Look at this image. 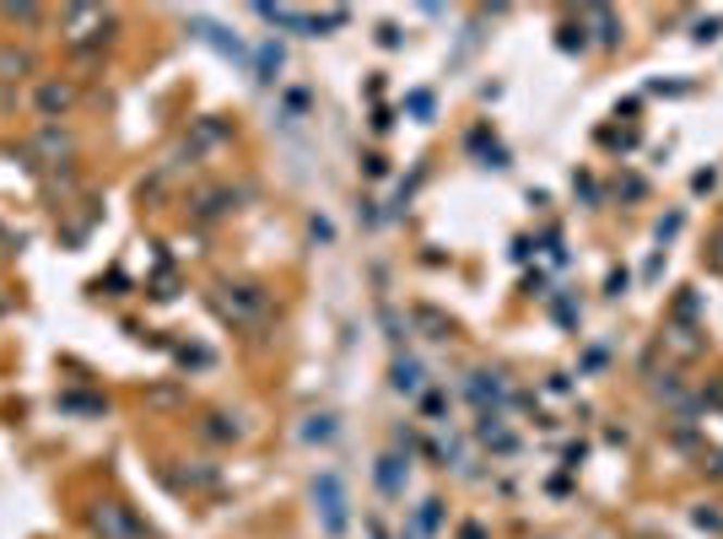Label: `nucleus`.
Segmentation results:
<instances>
[{"instance_id": "3", "label": "nucleus", "mask_w": 723, "mask_h": 539, "mask_svg": "<svg viewBox=\"0 0 723 539\" xmlns=\"http://www.w3.org/2000/svg\"><path fill=\"white\" fill-rule=\"evenodd\" d=\"M33 109L54 125V120H65L71 109H76V87L71 82H60V76H49V82H38V92H33Z\"/></svg>"}, {"instance_id": "11", "label": "nucleus", "mask_w": 723, "mask_h": 539, "mask_svg": "<svg viewBox=\"0 0 723 539\" xmlns=\"http://www.w3.org/2000/svg\"><path fill=\"white\" fill-rule=\"evenodd\" d=\"M437 524H442V502H422V513H416V529H422V535H437Z\"/></svg>"}, {"instance_id": "2", "label": "nucleus", "mask_w": 723, "mask_h": 539, "mask_svg": "<svg viewBox=\"0 0 723 539\" xmlns=\"http://www.w3.org/2000/svg\"><path fill=\"white\" fill-rule=\"evenodd\" d=\"M265 308H271V297H265L260 286H222V313H227L233 324H260Z\"/></svg>"}, {"instance_id": "7", "label": "nucleus", "mask_w": 723, "mask_h": 539, "mask_svg": "<svg viewBox=\"0 0 723 539\" xmlns=\"http://www.w3.org/2000/svg\"><path fill=\"white\" fill-rule=\"evenodd\" d=\"M33 146H38V151H49V156H60V151H71V135L60 130V125H43Z\"/></svg>"}, {"instance_id": "13", "label": "nucleus", "mask_w": 723, "mask_h": 539, "mask_svg": "<svg viewBox=\"0 0 723 539\" xmlns=\"http://www.w3.org/2000/svg\"><path fill=\"white\" fill-rule=\"evenodd\" d=\"M378 486H384V491H400V459H384V464H378Z\"/></svg>"}, {"instance_id": "4", "label": "nucleus", "mask_w": 723, "mask_h": 539, "mask_svg": "<svg viewBox=\"0 0 723 539\" xmlns=\"http://www.w3.org/2000/svg\"><path fill=\"white\" fill-rule=\"evenodd\" d=\"M92 529H98L103 539H141V524H136L125 507H114V502L92 513Z\"/></svg>"}, {"instance_id": "14", "label": "nucleus", "mask_w": 723, "mask_h": 539, "mask_svg": "<svg viewBox=\"0 0 723 539\" xmlns=\"http://www.w3.org/2000/svg\"><path fill=\"white\" fill-rule=\"evenodd\" d=\"M670 346H675L681 356H691V351H697V340H691V329H670Z\"/></svg>"}, {"instance_id": "12", "label": "nucleus", "mask_w": 723, "mask_h": 539, "mask_svg": "<svg viewBox=\"0 0 723 539\" xmlns=\"http://www.w3.org/2000/svg\"><path fill=\"white\" fill-rule=\"evenodd\" d=\"M5 22H22V27H38V22H43V11H33V5H5Z\"/></svg>"}, {"instance_id": "8", "label": "nucleus", "mask_w": 723, "mask_h": 539, "mask_svg": "<svg viewBox=\"0 0 723 539\" xmlns=\"http://www.w3.org/2000/svg\"><path fill=\"white\" fill-rule=\"evenodd\" d=\"M395 389H400V394H422V367H416V362H400V367H395Z\"/></svg>"}, {"instance_id": "1", "label": "nucleus", "mask_w": 723, "mask_h": 539, "mask_svg": "<svg viewBox=\"0 0 723 539\" xmlns=\"http://www.w3.org/2000/svg\"><path fill=\"white\" fill-rule=\"evenodd\" d=\"M313 507H319V524H324V535H346V486H340V475L335 469H324L319 480H313Z\"/></svg>"}, {"instance_id": "16", "label": "nucleus", "mask_w": 723, "mask_h": 539, "mask_svg": "<svg viewBox=\"0 0 723 539\" xmlns=\"http://www.w3.org/2000/svg\"><path fill=\"white\" fill-rule=\"evenodd\" d=\"M422 410H427L433 421H442V415H448V400H442V394H427V400H422Z\"/></svg>"}, {"instance_id": "10", "label": "nucleus", "mask_w": 723, "mask_h": 539, "mask_svg": "<svg viewBox=\"0 0 723 539\" xmlns=\"http://www.w3.org/2000/svg\"><path fill=\"white\" fill-rule=\"evenodd\" d=\"M276 71H282V43H265L260 49V82H276Z\"/></svg>"}, {"instance_id": "5", "label": "nucleus", "mask_w": 723, "mask_h": 539, "mask_svg": "<svg viewBox=\"0 0 723 539\" xmlns=\"http://www.w3.org/2000/svg\"><path fill=\"white\" fill-rule=\"evenodd\" d=\"M200 431H205L211 442H238V431H244V426H238L233 415H205V426H200Z\"/></svg>"}, {"instance_id": "15", "label": "nucleus", "mask_w": 723, "mask_h": 539, "mask_svg": "<svg viewBox=\"0 0 723 539\" xmlns=\"http://www.w3.org/2000/svg\"><path fill=\"white\" fill-rule=\"evenodd\" d=\"M308 437H313V442H324V437H335V421H329V415H313V426H308Z\"/></svg>"}, {"instance_id": "9", "label": "nucleus", "mask_w": 723, "mask_h": 539, "mask_svg": "<svg viewBox=\"0 0 723 539\" xmlns=\"http://www.w3.org/2000/svg\"><path fill=\"white\" fill-rule=\"evenodd\" d=\"M583 22H594V27H599V38H604V43H615V16H610L604 5H588V11H583Z\"/></svg>"}, {"instance_id": "6", "label": "nucleus", "mask_w": 723, "mask_h": 539, "mask_svg": "<svg viewBox=\"0 0 723 539\" xmlns=\"http://www.w3.org/2000/svg\"><path fill=\"white\" fill-rule=\"evenodd\" d=\"M33 71V54L27 49H0V76L5 82H16V76H27Z\"/></svg>"}]
</instances>
